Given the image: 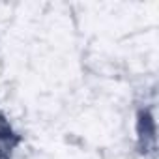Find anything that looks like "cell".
<instances>
[{
    "label": "cell",
    "instance_id": "1",
    "mask_svg": "<svg viewBox=\"0 0 159 159\" xmlns=\"http://www.w3.org/2000/svg\"><path fill=\"white\" fill-rule=\"evenodd\" d=\"M13 144H15V140H13L11 127L6 124L4 118H0V159H4L11 152Z\"/></svg>",
    "mask_w": 159,
    "mask_h": 159
}]
</instances>
